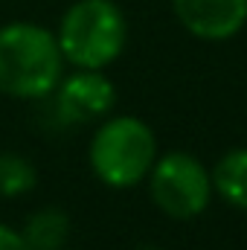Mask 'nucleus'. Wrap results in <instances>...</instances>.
Segmentation results:
<instances>
[{"instance_id":"12","label":"nucleus","mask_w":247,"mask_h":250,"mask_svg":"<svg viewBox=\"0 0 247 250\" xmlns=\"http://www.w3.org/2000/svg\"><path fill=\"white\" fill-rule=\"evenodd\" d=\"M64 250H67V248H64Z\"/></svg>"},{"instance_id":"3","label":"nucleus","mask_w":247,"mask_h":250,"mask_svg":"<svg viewBox=\"0 0 247 250\" xmlns=\"http://www.w3.org/2000/svg\"><path fill=\"white\" fill-rule=\"evenodd\" d=\"M87 160L105 187L131 189L148 178L157 160V137L140 117H105L90 137Z\"/></svg>"},{"instance_id":"2","label":"nucleus","mask_w":247,"mask_h":250,"mask_svg":"<svg viewBox=\"0 0 247 250\" xmlns=\"http://www.w3.org/2000/svg\"><path fill=\"white\" fill-rule=\"evenodd\" d=\"M56 41L67 64L82 70H105L125 50V12L117 0H76L59 21Z\"/></svg>"},{"instance_id":"6","label":"nucleus","mask_w":247,"mask_h":250,"mask_svg":"<svg viewBox=\"0 0 247 250\" xmlns=\"http://www.w3.org/2000/svg\"><path fill=\"white\" fill-rule=\"evenodd\" d=\"M175 18L201 41H230L247 23V0H172Z\"/></svg>"},{"instance_id":"8","label":"nucleus","mask_w":247,"mask_h":250,"mask_svg":"<svg viewBox=\"0 0 247 250\" xmlns=\"http://www.w3.org/2000/svg\"><path fill=\"white\" fill-rule=\"evenodd\" d=\"M209 175H212V192L221 195L230 207L247 212V148L227 151Z\"/></svg>"},{"instance_id":"9","label":"nucleus","mask_w":247,"mask_h":250,"mask_svg":"<svg viewBox=\"0 0 247 250\" xmlns=\"http://www.w3.org/2000/svg\"><path fill=\"white\" fill-rule=\"evenodd\" d=\"M38 184V172L32 160H26L18 151H0V198L12 201L26 192H32Z\"/></svg>"},{"instance_id":"11","label":"nucleus","mask_w":247,"mask_h":250,"mask_svg":"<svg viewBox=\"0 0 247 250\" xmlns=\"http://www.w3.org/2000/svg\"><path fill=\"white\" fill-rule=\"evenodd\" d=\"M134 250H163V248H157V245H137Z\"/></svg>"},{"instance_id":"4","label":"nucleus","mask_w":247,"mask_h":250,"mask_svg":"<svg viewBox=\"0 0 247 250\" xmlns=\"http://www.w3.org/2000/svg\"><path fill=\"white\" fill-rule=\"evenodd\" d=\"M145 181L157 209L175 221L198 218L212 201V175L189 151H166L163 157L157 154Z\"/></svg>"},{"instance_id":"1","label":"nucleus","mask_w":247,"mask_h":250,"mask_svg":"<svg viewBox=\"0 0 247 250\" xmlns=\"http://www.w3.org/2000/svg\"><path fill=\"white\" fill-rule=\"evenodd\" d=\"M56 32L41 23L12 21L0 26V93L12 99H47L64 76Z\"/></svg>"},{"instance_id":"7","label":"nucleus","mask_w":247,"mask_h":250,"mask_svg":"<svg viewBox=\"0 0 247 250\" xmlns=\"http://www.w3.org/2000/svg\"><path fill=\"white\" fill-rule=\"evenodd\" d=\"M70 233H73V224L67 209L62 207H41L21 227V236L29 245V250H64Z\"/></svg>"},{"instance_id":"10","label":"nucleus","mask_w":247,"mask_h":250,"mask_svg":"<svg viewBox=\"0 0 247 250\" xmlns=\"http://www.w3.org/2000/svg\"><path fill=\"white\" fill-rule=\"evenodd\" d=\"M0 250H29V245L23 242L21 230H15V227L0 221Z\"/></svg>"},{"instance_id":"5","label":"nucleus","mask_w":247,"mask_h":250,"mask_svg":"<svg viewBox=\"0 0 247 250\" xmlns=\"http://www.w3.org/2000/svg\"><path fill=\"white\" fill-rule=\"evenodd\" d=\"M56 93V111L67 125H90L111 117L117 105V87L102 70H82L62 76Z\"/></svg>"}]
</instances>
